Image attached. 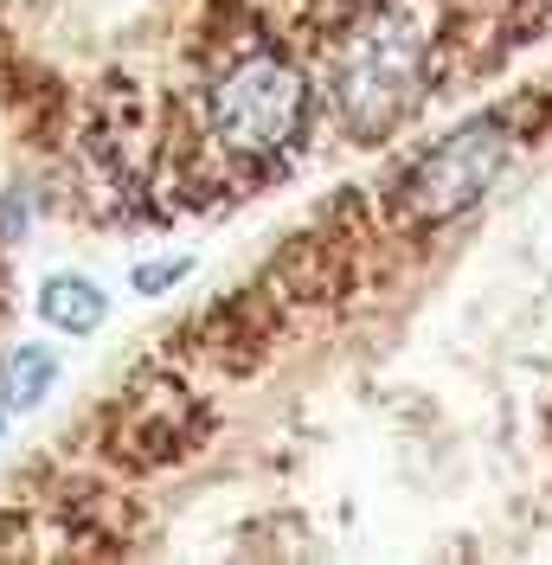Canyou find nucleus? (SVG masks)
Returning a JSON list of instances; mask_svg holds the SVG:
<instances>
[{
	"instance_id": "1",
	"label": "nucleus",
	"mask_w": 552,
	"mask_h": 565,
	"mask_svg": "<svg viewBox=\"0 0 552 565\" xmlns=\"http://www.w3.org/2000/svg\"><path fill=\"white\" fill-rule=\"evenodd\" d=\"M437 58V0H373L335 45V109L353 136H385L424 97Z\"/></svg>"
},
{
	"instance_id": "2",
	"label": "nucleus",
	"mask_w": 552,
	"mask_h": 565,
	"mask_svg": "<svg viewBox=\"0 0 552 565\" xmlns=\"http://www.w3.org/2000/svg\"><path fill=\"white\" fill-rule=\"evenodd\" d=\"M309 122V77L276 45L251 52L206 90V161L225 180H264L289 161Z\"/></svg>"
},
{
	"instance_id": "3",
	"label": "nucleus",
	"mask_w": 552,
	"mask_h": 565,
	"mask_svg": "<svg viewBox=\"0 0 552 565\" xmlns=\"http://www.w3.org/2000/svg\"><path fill=\"white\" fill-rule=\"evenodd\" d=\"M206 444V405L173 380H141L129 398H116L109 418V450L136 469H168V462L193 457Z\"/></svg>"
},
{
	"instance_id": "4",
	"label": "nucleus",
	"mask_w": 552,
	"mask_h": 565,
	"mask_svg": "<svg viewBox=\"0 0 552 565\" xmlns=\"http://www.w3.org/2000/svg\"><path fill=\"white\" fill-rule=\"evenodd\" d=\"M501 161H508L501 122H469V129H456L444 148H431L412 168V180H405V212H412V218H449V212L476 206L488 193V180L501 174Z\"/></svg>"
},
{
	"instance_id": "5",
	"label": "nucleus",
	"mask_w": 552,
	"mask_h": 565,
	"mask_svg": "<svg viewBox=\"0 0 552 565\" xmlns=\"http://www.w3.org/2000/svg\"><path fill=\"white\" fill-rule=\"evenodd\" d=\"M39 309L59 321V328H97L104 296H97L91 282H77V277H59V282H45V302H39Z\"/></svg>"
}]
</instances>
